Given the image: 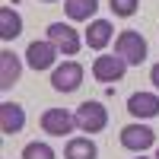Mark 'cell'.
<instances>
[{
  "mask_svg": "<svg viewBox=\"0 0 159 159\" xmlns=\"http://www.w3.org/2000/svg\"><path fill=\"white\" fill-rule=\"evenodd\" d=\"M115 54H121L127 61V67H140L147 61V38L140 32H134V29H124L115 38Z\"/></svg>",
  "mask_w": 159,
  "mask_h": 159,
  "instance_id": "6da1fadb",
  "label": "cell"
},
{
  "mask_svg": "<svg viewBox=\"0 0 159 159\" xmlns=\"http://www.w3.org/2000/svg\"><path fill=\"white\" fill-rule=\"evenodd\" d=\"M124 73H127V61L121 54H99L92 61V76H96L99 83H105V86L124 80Z\"/></svg>",
  "mask_w": 159,
  "mask_h": 159,
  "instance_id": "7a4b0ae2",
  "label": "cell"
},
{
  "mask_svg": "<svg viewBox=\"0 0 159 159\" xmlns=\"http://www.w3.org/2000/svg\"><path fill=\"white\" fill-rule=\"evenodd\" d=\"M76 127L80 130H86V134H99V130L108 127V111H105V105L102 102H83L76 108Z\"/></svg>",
  "mask_w": 159,
  "mask_h": 159,
  "instance_id": "3957f363",
  "label": "cell"
},
{
  "mask_svg": "<svg viewBox=\"0 0 159 159\" xmlns=\"http://www.w3.org/2000/svg\"><path fill=\"white\" fill-rule=\"evenodd\" d=\"M83 83V64L76 61H64L51 70V89L54 92H76Z\"/></svg>",
  "mask_w": 159,
  "mask_h": 159,
  "instance_id": "277c9868",
  "label": "cell"
},
{
  "mask_svg": "<svg viewBox=\"0 0 159 159\" xmlns=\"http://www.w3.org/2000/svg\"><path fill=\"white\" fill-rule=\"evenodd\" d=\"M156 143V130L147 127V124H127L121 127V147L130 150V153H143Z\"/></svg>",
  "mask_w": 159,
  "mask_h": 159,
  "instance_id": "5b68a950",
  "label": "cell"
},
{
  "mask_svg": "<svg viewBox=\"0 0 159 159\" xmlns=\"http://www.w3.org/2000/svg\"><path fill=\"white\" fill-rule=\"evenodd\" d=\"M48 42L54 45L61 54H67V57L80 51V35H76L73 25H67V22H51L48 25Z\"/></svg>",
  "mask_w": 159,
  "mask_h": 159,
  "instance_id": "8992f818",
  "label": "cell"
},
{
  "mask_svg": "<svg viewBox=\"0 0 159 159\" xmlns=\"http://www.w3.org/2000/svg\"><path fill=\"white\" fill-rule=\"evenodd\" d=\"M76 127V115H70L67 108H48L42 115V130L51 137H64Z\"/></svg>",
  "mask_w": 159,
  "mask_h": 159,
  "instance_id": "52a82bcc",
  "label": "cell"
},
{
  "mask_svg": "<svg viewBox=\"0 0 159 159\" xmlns=\"http://www.w3.org/2000/svg\"><path fill=\"white\" fill-rule=\"evenodd\" d=\"M57 54H61V51L51 45L48 38H45V42H32L29 48H25V64H29L32 70H51L54 61H57Z\"/></svg>",
  "mask_w": 159,
  "mask_h": 159,
  "instance_id": "ba28073f",
  "label": "cell"
},
{
  "mask_svg": "<svg viewBox=\"0 0 159 159\" xmlns=\"http://www.w3.org/2000/svg\"><path fill=\"white\" fill-rule=\"evenodd\" d=\"M127 111L134 118H156L159 115V96L156 92H134V96L127 99Z\"/></svg>",
  "mask_w": 159,
  "mask_h": 159,
  "instance_id": "9c48e42d",
  "label": "cell"
},
{
  "mask_svg": "<svg viewBox=\"0 0 159 159\" xmlns=\"http://www.w3.org/2000/svg\"><path fill=\"white\" fill-rule=\"evenodd\" d=\"M25 127V111L16 102H0V130L3 134H19Z\"/></svg>",
  "mask_w": 159,
  "mask_h": 159,
  "instance_id": "30bf717a",
  "label": "cell"
},
{
  "mask_svg": "<svg viewBox=\"0 0 159 159\" xmlns=\"http://www.w3.org/2000/svg\"><path fill=\"white\" fill-rule=\"evenodd\" d=\"M19 73H22V64L13 51H0V89H10L19 83Z\"/></svg>",
  "mask_w": 159,
  "mask_h": 159,
  "instance_id": "8fae6325",
  "label": "cell"
},
{
  "mask_svg": "<svg viewBox=\"0 0 159 159\" xmlns=\"http://www.w3.org/2000/svg\"><path fill=\"white\" fill-rule=\"evenodd\" d=\"M111 35H115V29H111L108 19H92L89 29H86V45H89L92 51H102L105 45L111 42Z\"/></svg>",
  "mask_w": 159,
  "mask_h": 159,
  "instance_id": "7c38bea8",
  "label": "cell"
},
{
  "mask_svg": "<svg viewBox=\"0 0 159 159\" xmlns=\"http://www.w3.org/2000/svg\"><path fill=\"white\" fill-rule=\"evenodd\" d=\"M96 10H99V0H64V13H67V19H73V22L92 19Z\"/></svg>",
  "mask_w": 159,
  "mask_h": 159,
  "instance_id": "4fadbf2b",
  "label": "cell"
},
{
  "mask_svg": "<svg viewBox=\"0 0 159 159\" xmlns=\"http://www.w3.org/2000/svg\"><path fill=\"white\" fill-rule=\"evenodd\" d=\"M19 32H22V16L13 7H3L0 10V38H3V42H13Z\"/></svg>",
  "mask_w": 159,
  "mask_h": 159,
  "instance_id": "5bb4252c",
  "label": "cell"
},
{
  "mask_svg": "<svg viewBox=\"0 0 159 159\" xmlns=\"http://www.w3.org/2000/svg\"><path fill=\"white\" fill-rule=\"evenodd\" d=\"M96 156H99V147L89 137H73L64 150V159H96Z\"/></svg>",
  "mask_w": 159,
  "mask_h": 159,
  "instance_id": "9a60e30c",
  "label": "cell"
},
{
  "mask_svg": "<svg viewBox=\"0 0 159 159\" xmlns=\"http://www.w3.org/2000/svg\"><path fill=\"white\" fill-rule=\"evenodd\" d=\"M22 159H57L54 150L48 147V143H25V150H22Z\"/></svg>",
  "mask_w": 159,
  "mask_h": 159,
  "instance_id": "2e32d148",
  "label": "cell"
},
{
  "mask_svg": "<svg viewBox=\"0 0 159 159\" xmlns=\"http://www.w3.org/2000/svg\"><path fill=\"white\" fill-rule=\"evenodd\" d=\"M108 7H111V13H115V16L127 19V16H134V13H137L140 0H108Z\"/></svg>",
  "mask_w": 159,
  "mask_h": 159,
  "instance_id": "e0dca14e",
  "label": "cell"
},
{
  "mask_svg": "<svg viewBox=\"0 0 159 159\" xmlns=\"http://www.w3.org/2000/svg\"><path fill=\"white\" fill-rule=\"evenodd\" d=\"M150 80H153V86L159 89V64H153V67H150Z\"/></svg>",
  "mask_w": 159,
  "mask_h": 159,
  "instance_id": "ac0fdd59",
  "label": "cell"
},
{
  "mask_svg": "<svg viewBox=\"0 0 159 159\" xmlns=\"http://www.w3.org/2000/svg\"><path fill=\"white\" fill-rule=\"evenodd\" d=\"M134 159H150V156H134Z\"/></svg>",
  "mask_w": 159,
  "mask_h": 159,
  "instance_id": "d6986e66",
  "label": "cell"
},
{
  "mask_svg": "<svg viewBox=\"0 0 159 159\" xmlns=\"http://www.w3.org/2000/svg\"><path fill=\"white\" fill-rule=\"evenodd\" d=\"M45 3H54V0H45Z\"/></svg>",
  "mask_w": 159,
  "mask_h": 159,
  "instance_id": "ffe728a7",
  "label": "cell"
},
{
  "mask_svg": "<svg viewBox=\"0 0 159 159\" xmlns=\"http://www.w3.org/2000/svg\"><path fill=\"white\" fill-rule=\"evenodd\" d=\"M156 159H159V150H156Z\"/></svg>",
  "mask_w": 159,
  "mask_h": 159,
  "instance_id": "44dd1931",
  "label": "cell"
}]
</instances>
